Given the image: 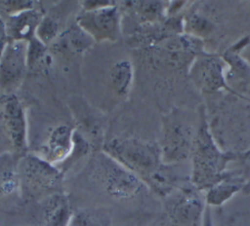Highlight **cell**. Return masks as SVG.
Masks as SVG:
<instances>
[{
	"label": "cell",
	"instance_id": "obj_1",
	"mask_svg": "<svg viewBox=\"0 0 250 226\" xmlns=\"http://www.w3.org/2000/svg\"><path fill=\"white\" fill-rule=\"evenodd\" d=\"M105 154L135 173L150 190L165 179L169 166L163 163L160 146L136 139H114Z\"/></svg>",
	"mask_w": 250,
	"mask_h": 226
},
{
	"label": "cell",
	"instance_id": "obj_2",
	"mask_svg": "<svg viewBox=\"0 0 250 226\" xmlns=\"http://www.w3.org/2000/svg\"><path fill=\"white\" fill-rule=\"evenodd\" d=\"M239 155L222 152L211 137L204 118H201L191 150L190 183L199 191H206L230 171L228 164Z\"/></svg>",
	"mask_w": 250,
	"mask_h": 226
},
{
	"label": "cell",
	"instance_id": "obj_3",
	"mask_svg": "<svg viewBox=\"0 0 250 226\" xmlns=\"http://www.w3.org/2000/svg\"><path fill=\"white\" fill-rule=\"evenodd\" d=\"M18 174L19 194L26 200L42 201L62 191V171L36 154L20 158Z\"/></svg>",
	"mask_w": 250,
	"mask_h": 226
},
{
	"label": "cell",
	"instance_id": "obj_4",
	"mask_svg": "<svg viewBox=\"0 0 250 226\" xmlns=\"http://www.w3.org/2000/svg\"><path fill=\"white\" fill-rule=\"evenodd\" d=\"M94 178L102 189L115 200H130L146 187L144 182L117 161L104 154L94 166Z\"/></svg>",
	"mask_w": 250,
	"mask_h": 226
},
{
	"label": "cell",
	"instance_id": "obj_5",
	"mask_svg": "<svg viewBox=\"0 0 250 226\" xmlns=\"http://www.w3.org/2000/svg\"><path fill=\"white\" fill-rule=\"evenodd\" d=\"M206 203L200 191L190 181L183 183L164 198L167 226H196L201 224Z\"/></svg>",
	"mask_w": 250,
	"mask_h": 226
},
{
	"label": "cell",
	"instance_id": "obj_6",
	"mask_svg": "<svg viewBox=\"0 0 250 226\" xmlns=\"http://www.w3.org/2000/svg\"><path fill=\"white\" fill-rule=\"evenodd\" d=\"M195 134L191 127L173 116L166 121L162 140L161 156L166 165H175L190 158Z\"/></svg>",
	"mask_w": 250,
	"mask_h": 226
},
{
	"label": "cell",
	"instance_id": "obj_7",
	"mask_svg": "<svg viewBox=\"0 0 250 226\" xmlns=\"http://www.w3.org/2000/svg\"><path fill=\"white\" fill-rule=\"evenodd\" d=\"M28 47L23 40H13L5 45L0 58V87L12 90L19 85L24 74Z\"/></svg>",
	"mask_w": 250,
	"mask_h": 226
},
{
	"label": "cell",
	"instance_id": "obj_8",
	"mask_svg": "<svg viewBox=\"0 0 250 226\" xmlns=\"http://www.w3.org/2000/svg\"><path fill=\"white\" fill-rule=\"evenodd\" d=\"M80 25L89 35L97 40L114 39L119 28V19L115 8L108 6L95 7L88 10L79 19Z\"/></svg>",
	"mask_w": 250,
	"mask_h": 226
},
{
	"label": "cell",
	"instance_id": "obj_9",
	"mask_svg": "<svg viewBox=\"0 0 250 226\" xmlns=\"http://www.w3.org/2000/svg\"><path fill=\"white\" fill-rule=\"evenodd\" d=\"M191 67L194 83L204 91L213 92L226 87L223 77V61L217 56H198Z\"/></svg>",
	"mask_w": 250,
	"mask_h": 226
},
{
	"label": "cell",
	"instance_id": "obj_10",
	"mask_svg": "<svg viewBox=\"0 0 250 226\" xmlns=\"http://www.w3.org/2000/svg\"><path fill=\"white\" fill-rule=\"evenodd\" d=\"M74 144L71 129L67 126H60L51 132L47 143L38 156L58 167L71 156Z\"/></svg>",
	"mask_w": 250,
	"mask_h": 226
},
{
	"label": "cell",
	"instance_id": "obj_11",
	"mask_svg": "<svg viewBox=\"0 0 250 226\" xmlns=\"http://www.w3.org/2000/svg\"><path fill=\"white\" fill-rule=\"evenodd\" d=\"M73 213L70 201L62 191L41 201L42 226H68Z\"/></svg>",
	"mask_w": 250,
	"mask_h": 226
},
{
	"label": "cell",
	"instance_id": "obj_12",
	"mask_svg": "<svg viewBox=\"0 0 250 226\" xmlns=\"http://www.w3.org/2000/svg\"><path fill=\"white\" fill-rule=\"evenodd\" d=\"M247 184L245 177L236 171H230L226 177L206 190L204 200L206 206L219 207L229 201Z\"/></svg>",
	"mask_w": 250,
	"mask_h": 226
},
{
	"label": "cell",
	"instance_id": "obj_13",
	"mask_svg": "<svg viewBox=\"0 0 250 226\" xmlns=\"http://www.w3.org/2000/svg\"><path fill=\"white\" fill-rule=\"evenodd\" d=\"M4 119L13 145L18 150L26 146L25 119L22 108L15 96L7 99L4 106Z\"/></svg>",
	"mask_w": 250,
	"mask_h": 226
},
{
	"label": "cell",
	"instance_id": "obj_14",
	"mask_svg": "<svg viewBox=\"0 0 250 226\" xmlns=\"http://www.w3.org/2000/svg\"><path fill=\"white\" fill-rule=\"evenodd\" d=\"M20 158L14 154H0V203L19 193L18 166Z\"/></svg>",
	"mask_w": 250,
	"mask_h": 226
},
{
	"label": "cell",
	"instance_id": "obj_15",
	"mask_svg": "<svg viewBox=\"0 0 250 226\" xmlns=\"http://www.w3.org/2000/svg\"><path fill=\"white\" fill-rule=\"evenodd\" d=\"M39 22V16L34 11H21L9 21L7 31L14 40H23L31 36Z\"/></svg>",
	"mask_w": 250,
	"mask_h": 226
},
{
	"label": "cell",
	"instance_id": "obj_16",
	"mask_svg": "<svg viewBox=\"0 0 250 226\" xmlns=\"http://www.w3.org/2000/svg\"><path fill=\"white\" fill-rule=\"evenodd\" d=\"M68 226H109V222L98 209L84 208L73 213Z\"/></svg>",
	"mask_w": 250,
	"mask_h": 226
},
{
	"label": "cell",
	"instance_id": "obj_17",
	"mask_svg": "<svg viewBox=\"0 0 250 226\" xmlns=\"http://www.w3.org/2000/svg\"><path fill=\"white\" fill-rule=\"evenodd\" d=\"M112 83L114 89L120 94H125L132 81V67L128 61L116 63L112 71Z\"/></svg>",
	"mask_w": 250,
	"mask_h": 226
},
{
	"label": "cell",
	"instance_id": "obj_18",
	"mask_svg": "<svg viewBox=\"0 0 250 226\" xmlns=\"http://www.w3.org/2000/svg\"><path fill=\"white\" fill-rule=\"evenodd\" d=\"M189 28L194 32V33H205L207 30L210 29V24L207 22L206 19L202 18H198L196 16H192L189 19L188 21Z\"/></svg>",
	"mask_w": 250,
	"mask_h": 226
},
{
	"label": "cell",
	"instance_id": "obj_19",
	"mask_svg": "<svg viewBox=\"0 0 250 226\" xmlns=\"http://www.w3.org/2000/svg\"><path fill=\"white\" fill-rule=\"evenodd\" d=\"M201 226H215L214 222H213L211 207L209 206H206V207H205L202 221H201Z\"/></svg>",
	"mask_w": 250,
	"mask_h": 226
},
{
	"label": "cell",
	"instance_id": "obj_20",
	"mask_svg": "<svg viewBox=\"0 0 250 226\" xmlns=\"http://www.w3.org/2000/svg\"><path fill=\"white\" fill-rule=\"evenodd\" d=\"M6 30H7V28L5 27V24H4V22L0 19V41L5 37Z\"/></svg>",
	"mask_w": 250,
	"mask_h": 226
},
{
	"label": "cell",
	"instance_id": "obj_21",
	"mask_svg": "<svg viewBox=\"0 0 250 226\" xmlns=\"http://www.w3.org/2000/svg\"><path fill=\"white\" fill-rule=\"evenodd\" d=\"M245 192H250V183H247L246 185H245V187H244V189H243Z\"/></svg>",
	"mask_w": 250,
	"mask_h": 226
}]
</instances>
